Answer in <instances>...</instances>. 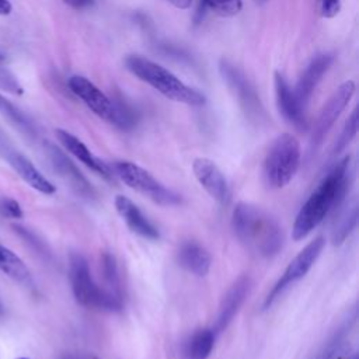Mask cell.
I'll return each instance as SVG.
<instances>
[{"instance_id":"obj_1","label":"cell","mask_w":359,"mask_h":359,"mask_svg":"<svg viewBox=\"0 0 359 359\" xmlns=\"http://www.w3.org/2000/svg\"><path fill=\"white\" fill-rule=\"evenodd\" d=\"M349 184L351 157L345 156L325 174L297 212L292 227V238L294 241L306 238L331 212L337 210L346 198Z\"/></svg>"},{"instance_id":"obj_2","label":"cell","mask_w":359,"mask_h":359,"mask_svg":"<svg viewBox=\"0 0 359 359\" xmlns=\"http://www.w3.org/2000/svg\"><path fill=\"white\" fill-rule=\"evenodd\" d=\"M231 229L245 250L261 258H272L285 244L279 222L264 208L238 202L231 212Z\"/></svg>"},{"instance_id":"obj_3","label":"cell","mask_w":359,"mask_h":359,"mask_svg":"<svg viewBox=\"0 0 359 359\" xmlns=\"http://www.w3.org/2000/svg\"><path fill=\"white\" fill-rule=\"evenodd\" d=\"M125 65L132 74L151 86L154 90H157L160 94L171 101L192 107H201L206 101L202 93L187 86L168 69L147 57L130 55L126 57Z\"/></svg>"},{"instance_id":"obj_4","label":"cell","mask_w":359,"mask_h":359,"mask_svg":"<svg viewBox=\"0 0 359 359\" xmlns=\"http://www.w3.org/2000/svg\"><path fill=\"white\" fill-rule=\"evenodd\" d=\"M69 279L73 296L80 306L102 311L122 310V297L94 280L90 264L80 252H72L69 257Z\"/></svg>"},{"instance_id":"obj_5","label":"cell","mask_w":359,"mask_h":359,"mask_svg":"<svg viewBox=\"0 0 359 359\" xmlns=\"http://www.w3.org/2000/svg\"><path fill=\"white\" fill-rule=\"evenodd\" d=\"M302 150L296 136L290 133L279 135L269 146L262 164L264 181L269 188L286 187L300 167Z\"/></svg>"},{"instance_id":"obj_6","label":"cell","mask_w":359,"mask_h":359,"mask_svg":"<svg viewBox=\"0 0 359 359\" xmlns=\"http://www.w3.org/2000/svg\"><path fill=\"white\" fill-rule=\"evenodd\" d=\"M70 91L79 97L95 115L114 126L128 130L135 125L133 114L102 93L94 83L83 76H72L67 81Z\"/></svg>"},{"instance_id":"obj_7","label":"cell","mask_w":359,"mask_h":359,"mask_svg":"<svg viewBox=\"0 0 359 359\" xmlns=\"http://www.w3.org/2000/svg\"><path fill=\"white\" fill-rule=\"evenodd\" d=\"M114 175H116L130 189L147 196L161 206H174L181 203V198L172 189L161 184L151 172L136 163L121 160L114 164Z\"/></svg>"},{"instance_id":"obj_8","label":"cell","mask_w":359,"mask_h":359,"mask_svg":"<svg viewBox=\"0 0 359 359\" xmlns=\"http://www.w3.org/2000/svg\"><path fill=\"white\" fill-rule=\"evenodd\" d=\"M324 247H325V238L323 236H318L310 243H307L299 251V254L287 264V266L285 268L283 273L276 280L273 287L268 292L262 303V310H268L289 286H292L293 283H296L297 280H300L307 275V272L317 262Z\"/></svg>"},{"instance_id":"obj_9","label":"cell","mask_w":359,"mask_h":359,"mask_svg":"<svg viewBox=\"0 0 359 359\" xmlns=\"http://www.w3.org/2000/svg\"><path fill=\"white\" fill-rule=\"evenodd\" d=\"M353 94H355V81L346 80L338 86V88L334 91V94L330 97L327 104L323 107V109L320 111L314 122L311 136H310L311 150H317L321 146L325 136L328 135V132L331 130V128L342 114V111L346 108Z\"/></svg>"},{"instance_id":"obj_10","label":"cell","mask_w":359,"mask_h":359,"mask_svg":"<svg viewBox=\"0 0 359 359\" xmlns=\"http://www.w3.org/2000/svg\"><path fill=\"white\" fill-rule=\"evenodd\" d=\"M46 154L56 174L72 188V191L83 199L93 201L97 192L91 182L84 177L79 167L55 144H46Z\"/></svg>"},{"instance_id":"obj_11","label":"cell","mask_w":359,"mask_h":359,"mask_svg":"<svg viewBox=\"0 0 359 359\" xmlns=\"http://www.w3.org/2000/svg\"><path fill=\"white\" fill-rule=\"evenodd\" d=\"M251 289V278L248 275H240L223 294L213 331L216 334L224 331L241 310L244 302Z\"/></svg>"},{"instance_id":"obj_12","label":"cell","mask_w":359,"mask_h":359,"mask_svg":"<svg viewBox=\"0 0 359 359\" xmlns=\"http://www.w3.org/2000/svg\"><path fill=\"white\" fill-rule=\"evenodd\" d=\"M192 171L198 184L206 191V194L220 205H226L229 201V185L224 174L216 165L215 161L206 157H198L192 163Z\"/></svg>"},{"instance_id":"obj_13","label":"cell","mask_w":359,"mask_h":359,"mask_svg":"<svg viewBox=\"0 0 359 359\" xmlns=\"http://www.w3.org/2000/svg\"><path fill=\"white\" fill-rule=\"evenodd\" d=\"M115 209L121 219L126 223L129 230L143 238L157 240L160 237L158 229L149 220V217L137 208V205L128 196L116 195L114 201Z\"/></svg>"},{"instance_id":"obj_14","label":"cell","mask_w":359,"mask_h":359,"mask_svg":"<svg viewBox=\"0 0 359 359\" xmlns=\"http://www.w3.org/2000/svg\"><path fill=\"white\" fill-rule=\"evenodd\" d=\"M56 137L60 142V144L67 150L73 157H76L80 163H83L86 167L97 172L105 180H111L114 177L112 170L107 163H104L101 158L93 154V151L74 135L65 129H56Z\"/></svg>"},{"instance_id":"obj_15","label":"cell","mask_w":359,"mask_h":359,"mask_svg":"<svg viewBox=\"0 0 359 359\" xmlns=\"http://www.w3.org/2000/svg\"><path fill=\"white\" fill-rule=\"evenodd\" d=\"M4 156L8 160L14 171L35 191L43 195H52L56 192V187L32 164L29 158L14 149H6Z\"/></svg>"},{"instance_id":"obj_16","label":"cell","mask_w":359,"mask_h":359,"mask_svg":"<svg viewBox=\"0 0 359 359\" xmlns=\"http://www.w3.org/2000/svg\"><path fill=\"white\" fill-rule=\"evenodd\" d=\"M275 93H276V101L278 108L283 118L290 122L297 129L306 128V108L300 105L297 101L294 91L289 87L287 81L280 73H275Z\"/></svg>"},{"instance_id":"obj_17","label":"cell","mask_w":359,"mask_h":359,"mask_svg":"<svg viewBox=\"0 0 359 359\" xmlns=\"http://www.w3.org/2000/svg\"><path fill=\"white\" fill-rule=\"evenodd\" d=\"M177 262L195 276H206L212 266L210 252L198 241H184L177 250Z\"/></svg>"},{"instance_id":"obj_18","label":"cell","mask_w":359,"mask_h":359,"mask_svg":"<svg viewBox=\"0 0 359 359\" xmlns=\"http://www.w3.org/2000/svg\"><path fill=\"white\" fill-rule=\"evenodd\" d=\"M334 57L330 53H323L316 56L310 65L306 67V70L303 72L302 77L297 81L294 91V95L297 98V101L300 102L302 107L306 108L314 88L317 87V84L320 83L321 77L324 76V73L330 69L331 63H332Z\"/></svg>"},{"instance_id":"obj_19","label":"cell","mask_w":359,"mask_h":359,"mask_svg":"<svg viewBox=\"0 0 359 359\" xmlns=\"http://www.w3.org/2000/svg\"><path fill=\"white\" fill-rule=\"evenodd\" d=\"M356 224H358V201L353 196L348 202L344 201L342 205L338 208L337 219L331 230V243L334 245L342 244L355 230Z\"/></svg>"},{"instance_id":"obj_20","label":"cell","mask_w":359,"mask_h":359,"mask_svg":"<svg viewBox=\"0 0 359 359\" xmlns=\"http://www.w3.org/2000/svg\"><path fill=\"white\" fill-rule=\"evenodd\" d=\"M215 337L213 328L194 331L182 345V359H208L215 346Z\"/></svg>"},{"instance_id":"obj_21","label":"cell","mask_w":359,"mask_h":359,"mask_svg":"<svg viewBox=\"0 0 359 359\" xmlns=\"http://www.w3.org/2000/svg\"><path fill=\"white\" fill-rule=\"evenodd\" d=\"M222 72L223 76L226 77V80L230 83V86L236 90V93L238 94L241 102L244 104L247 111H257L259 107V100L255 95L252 87L250 86V83L247 81V79L233 66H229L227 63H224L222 66Z\"/></svg>"},{"instance_id":"obj_22","label":"cell","mask_w":359,"mask_h":359,"mask_svg":"<svg viewBox=\"0 0 359 359\" xmlns=\"http://www.w3.org/2000/svg\"><path fill=\"white\" fill-rule=\"evenodd\" d=\"M0 271L21 283L31 282V273L24 261L10 248L0 244Z\"/></svg>"},{"instance_id":"obj_23","label":"cell","mask_w":359,"mask_h":359,"mask_svg":"<svg viewBox=\"0 0 359 359\" xmlns=\"http://www.w3.org/2000/svg\"><path fill=\"white\" fill-rule=\"evenodd\" d=\"M100 265H101L102 278H104L105 283L108 285L107 289L122 297L121 275H119V268H118V262H116L115 257L111 252H102Z\"/></svg>"},{"instance_id":"obj_24","label":"cell","mask_w":359,"mask_h":359,"mask_svg":"<svg viewBox=\"0 0 359 359\" xmlns=\"http://www.w3.org/2000/svg\"><path fill=\"white\" fill-rule=\"evenodd\" d=\"M201 4L222 17L237 15L243 8L241 0H201Z\"/></svg>"},{"instance_id":"obj_25","label":"cell","mask_w":359,"mask_h":359,"mask_svg":"<svg viewBox=\"0 0 359 359\" xmlns=\"http://www.w3.org/2000/svg\"><path fill=\"white\" fill-rule=\"evenodd\" d=\"M0 112L4 114L11 122L18 125L21 129H24L27 132L32 130V126H31L28 118L11 101H8L1 94H0Z\"/></svg>"},{"instance_id":"obj_26","label":"cell","mask_w":359,"mask_h":359,"mask_svg":"<svg viewBox=\"0 0 359 359\" xmlns=\"http://www.w3.org/2000/svg\"><path fill=\"white\" fill-rule=\"evenodd\" d=\"M356 132H358V111L353 109L351 116L348 118L339 137L337 139V143L334 146V153L335 154L341 153L351 143V140L356 136Z\"/></svg>"},{"instance_id":"obj_27","label":"cell","mask_w":359,"mask_h":359,"mask_svg":"<svg viewBox=\"0 0 359 359\" xmlns=\"http://www.w3.org/2000/svg\"><path fill=\"white\" fill-rule=\"evenodd\" d=\"M0 215L7 219H22L24 212L21 205L8 196H0Z\"/></svg>"},{"instance_id":"obj_28","label":"cell","mask_w":359,"mask_h":359,"mask_svg":"<svg viewBox=\"0 0 359 359\" xmlns=\"http://www.w3.org/2000/svg\"><path fill=\"white\" fill-rule=\"evenodd\" d=\"M352 352L348 342H338L331 345L321 359H351Z\"/></svg>"},{"instance_id":"obj_29","label":"cell","mask_w":359,"mask_h":359,"mask_svg":"<svg viewBox=\"0 0 359 359\" xmlns=\"http://www.w3.org/2000/svg\"><path fill=\"white\" fill-rule=\"evenodd\" d=\"M0 88H4L13 94H22V87L18 84L15 77L0 67Z\"/></svg>"},{"instance_id":"obj_30","label":"cell","mask_w":359,"mask_h":359,"mask_svg":"<svg viewBox=\"0 0 359 359\" xmlns=\"http://www.w3.org/2000/svg\"><path fill=\"white\" fill-rule=\"evenodd\" d=\"M318 11L324 18L335 17L341 10V0H317Z\"/></svg>"},{"instance_id":"obj_31","label":"cell","mask_w":359,"mask_h":359,"mask_svg":"<svg viewBox=\"0 0 359 359\" xmlns=\"http://www.w3.org/2000/svg\"><path fill=\"white\" fill-rule=\"evenodd\" d=\"M63 1L76 10H83L94 4V0H63Z\"/></svg>"},{"instance_id":"obj_32","label":"cell","mask_w":359,"mask_h":359,"mask_svg":"<svg viewBox=\"0 0 359 359\" xmlns=\"http://www.w3.org/2000/svg\"><path fill=\"white\" fill-rule=\"evenodd\" d=\"M60 359H101L97 355L93 353H83V352H74V353H66Z\"/></svg>"},{"instance_id":"obj_33","label":"cell","mask_w":359,"mask_h":359,"mask_svg":"<svg viewBox=\"0 0 359 359\" xmlns=\"http://www.w3.org/2000/svg\"><path fill=\"white\" fill-rule=\"evenodd\" d=\"M174 7L180 8V10H187L191 7L192 0H168Z\"/></svg>"},{"instance_id":"obj_34","label":"cell","mask_w":359,"mask_h":359,"mask_svg":"<svg viewBox=\"0 0 359 359\" xmlns=\"http://www.w3.org/2000/svg\"><path fill=\"white\" fill-rule=\"evenodd\" d=\"M13 10V6L8 0H0V15H7Z\"/></svg>"},{"instance_id":"obj_35","label":"cell","mask_w":359,"mask_h":359,"mask_svg":"<svg viewBox=\"0 0 359 359\" xmlns=\"http://www.w3.org/2000/svg\"><path fill=\"white\" fill-rule=\"evenodd\" d=\"M3 60H4V55H3V53H1V52H0V63H1V62H3Z\"/></svg>"},{"instance_id":"obj_36","label":"cell","mask_w":359,"mask_h":359,"mask_svg":"<svg viewBox=\"0 0 359 359\" xmlns=\"http://www.w3.org/2000/svg\"><path fill=\"white\" fill-rule=\"evenodd\" d=\"M351 359H358V358H356V355H352V358H351Z\"/></svg>"},{"instance_id":"obj_37","label":"cell","mask_w":359,"mask_h":359,"mask_svg":"<svg viewBox=\"0 0 359 359\" xmlns=\"http://www.w3.org/2000/svg\"><path fill=\"white\" fill-rule=\"evenodd\" d=\"M17 359H29V358H17Z\"/></svg>"},{"instance_id":"obj_38","label":"cell","mask_w":359,"mask_h":359,"mask_svg":"<svg viewBox=\"0 0 359 359\" xmlns=\"http://www.w3.org/2000/svg\"><path fill=\"white\" fill-rule=\"evenodd\" d=\"M258 1H262V3H264V1H266V0H258Z\"/></svg>"}]
</instances>
